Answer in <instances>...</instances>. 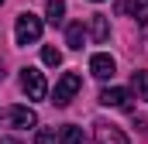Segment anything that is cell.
I'll list each match as a JSON object with an SVG mask.
<instances>
[{"label":"cell","instance_id":"14","mask_svg":"<svg viewBox=\"0 0 148 144\" xmlns=\"http://www.w3.org/2000/svg\"><path fill=\"white\" fill-rule=\"evenodd\" d=\"M62 144H90V141H86V134L79 127H66L62 130Z\"/></svg>","mask_w":148,"mask_h":144},{"label":"cell","instance_id":"15","mask_svg":"<svg viewBox=\"0 0 148 144\" xmlns=\"http://www.w3.org/2000/svg\"><path fill=\"white\" fill-rule=\"evenodd\" d=\"M31 144H62V137H59L55 130H48V127H41V130L35 134V141H31Z\"/></svg>","mask_w":148,"mask_h":144},{"label":"cell","instance_id":"16","mask_svg":"<svg viewBox=\"0 0 148 144\" xmlns=\"http://www.w3.org/2000/svg\"><path fill=\"white\" fill-rule=\"evenodd\" d=\"M0 79H3V72H0Z\"/></svg>","mask_w":148,"mask_h":144},{"label":"cell","instance_id":"17","mask_svg":"<svg viewBox=\"0 0 148 144\" xmlns=\"http://www.w3.org/2000/svg\"><path fill=\"white\" fill-rule=\"evenodd\" d=\"M0 3H3V0H0Z\"/></svg>","mask_w":148,"mask_h":144},{"label":"cell","instance_id":"10","mask_svg":"<svg viewBox=\"0 0 148 144\" xmlns=\"http://www.w3.org/2000/svg\"><path fill=\"white\" fill-rule=\"evenodd\" d=\"M131 93H134L138 100L148 103V69H138V72H134V79H131Z\"/></svg>","mask_w":148,"mask_h":144},{"label":"cell","instance_id":"13","mask_svg":"<svg viewBox=\"0 0 148 144\" xmlns=\"http://www.w3.org/2000/svg\"><path fill=\"white\" fill-rule=\"evenodd\" d=\"M41 62H45V65H52V69H59V65H62V52H59V48H52V45H45V48H41Z\"/></svg>","mask_w":148,"mask_h":144},{"label":"cell","instance_id":"12","mask_svg":"<svg viewBox=\"0 0 148 144\" xmlns=\"http://www.w3.org/2000/svg\"><path fill=\"white\" fill-rule=\"evenodd\" d=\"M45 17H48L52 24H62V17H66V0H48V3H45Z\"/></svg>","mask_w":148,"mask_h":144},{"label":"cell","instance_id":"6","mask_svg":"<svg viewBox=\"0 0 148 144\" xmlns=\"http://www.w3.org/2000/svg\"><path fill=\"white\" fill-rule=\"evenodd\" d=\"M90 72H93L97 79H114V72H117V62H114L110 55H103V52H97V55L90 58Z\"/></svg>","mask_w":148,"mask_h":144},{"label":"cell","instance_id":"5","mask_svg":"<svg viewBox=\"0 0 148 144\" xmlns=\"http://www.w3.org/2000/svg\"><path fill=\"white\" fill-rule=\"evenodd\" d=\"M100 103H103V107H114V110H127V107H131V89L110 86V89L100 93Z\"/></svg>","mask_w":148,"mask_h":144},{"label":"cell","instance_id":"9","mask_svg":"<svg viewBox=\"0 0 148 144\" xmlns=\"http://www.w3.org/2000/svg\"><path fill=\"white\" fill-rule=\"evenodd\" d=\"M90 35H93V41H107L110 38V28H107V17L103 14H93L90 17Z\"/></svg>","mask_w":148,"mask_h":144},{"label":"cell","instance_id":"3","mask_svg":"<svg viewBox=\"0 0 148 144\" xmlns=\"http://www.w3.org/2000/svg\"><path fill=\"white\" fill-rule=\"evenodd\" d=\"M21 89L28 93V100H45L48 96V86H45V75L35 69V65H28V69H21Z\"/></svg>","mask_w":148,"mask_h":144},{"label":"cell","instance_id":"11","mask_svg":"<svg viewBox=\"0 0 148 144\" xmlns=\"http://www.w3.org/2000/svg\"><path fill=\"white\" fill-rule=\"evenodd\" d=\"M83 41H86V28H83V24H69V28H66V45L79 52Z\"/></svg>","mask_w":148,"mask_h":144},{"label":"cell","instance_id":"1","mask_svg":"<svg viewBox=\"0 0 148 144\" xmlns=\"http://www.w3.org/2000/svg\"><path fill=\"white\" fill-rule=\"evenodd\" d=\"M38 38H41V17L35 14H17V24H14V41L17 45H35Z\"/></svg>","mask_w":148,"mask_h":144},{"label":"cell","instance_id":"4","mask_svg":"<svg viewBox=\"0 0 148 144\" xmlns=\"http://www.w3.org/2000/svg\"><path fill=\"white\" fill-rule=\"evenodd\" d=\"M79 86H83V79L76 75V72H66L59 82H55V107H69V100H73L76 93H79Z\"/></svg>","mask_w":148,"mask_h":144},{"label":"cell","instance_id":"8","mask_svg":"<svg viewBox=\"0 0 148 144\" xmlns=\"http://www.w3.org/2000/svg\"><path fill=\"white\" fill-rule=\"evenodd\" d=\"M121 10H127L138 24H148V0H124Z\"/></svg>","mask_w":148,"mask_h":144},{"label":"cell","instance_id":"2","mask_svg":"<svg viewBox=\"0 0 148 144\" xmlns=\"http://www.w3.org/2000/svg\"><path fill=\"white\" fill-rule=\"evenodd\" d=\"M0 124L17 127V130H28V127L38 124V117H35V110H28V107H3L0 110Z\"/></svg>","mask_w":148,"mask_h":144},{"label":"cell","instance_id":"7","mask_svg":"<svg viewBox=\"0 0 148 144\" xmlns=\"http://www.w3.org/2000/svg\"><path fill=\"white\" fill-rule=\"evenodd\" d=\"M97 144H131L127 134L114 124H97Z\"/></svg>","mask_w":148,"mask_h":144}]
</instances>
